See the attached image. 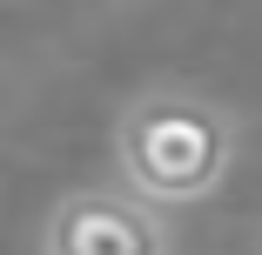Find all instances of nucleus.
<instances>
[{
  "mask_svg": "<svg viewBox=\"0 0 262 255\" xmlns=\"http://www.w3.org/2000/svg\"><path fill=\"white\" fill-rule=\"evenodd\" d=\"M235 148H242V121L202 94H182V87H155V94L128 101L115 121L121 188L162 215L208 201L229 181Z\"/></svg>",
  "mask_w": 262,
  "mask_h": 255,
  "instance_id": "obj_1",
  "label": "nucleus"
},
{
  "mask_svg": "<svg viewBox=\"0 0 262 255\" xmlns=\"http://www.w3.org/2000/svg\"><path fill=\"white\" fill-rule=\"evenodd\" d=\"M40 255H175V235L128 188H74L40 222Z\"/></svg>",
  "mask_w": 262,
  "mask_h": 255,
  "instance_id": "obj_2",
  "label": "nucleus"
}]
</instances>
